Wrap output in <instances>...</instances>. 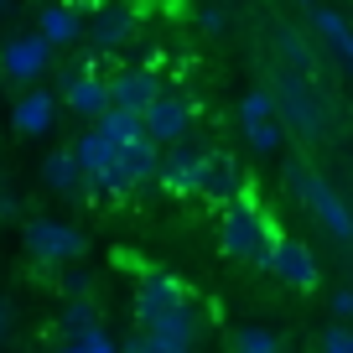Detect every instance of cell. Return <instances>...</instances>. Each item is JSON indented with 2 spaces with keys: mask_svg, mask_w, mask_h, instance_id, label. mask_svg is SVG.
Here are the masks:
<instances>
[{
  "mask_svg": "<svg viewBox=\"0 0 353 353\" xmlns=\"http://www.w3.org/2000/svg\"><path fill=\"white\" fill-rule=\"evenodd\" d=\"M276 239H281V234L270 229V219H265V213L254 208L250 198L234 203V208H223L219 244H223V254H229V260H244V265H260V270H270Z\"/></svg>",
  "mask_w": 353,
  "mask_h": 353,
  "instance_id": "obj_1",
  "label": "cell"
},
{
  "mask_svg": "<svg viewBox=\"0 0 353 353\" xmlns=\"http://www.w3.org/2000/svg\"><path fill=\"white\" fill-rule=\"evenodd\" d=\"M276 120H281V130H291L296 141H322L327 135V104H322V88L317 83H307V78H296V73H276Z\"/></svg>",
  "mask_w": 353,
  "mask_h": 353,
  "instance_id": "obj_2",
  "label": "cell"
},
{
  "mask_svg": "<svg viewBox=\"0 0 353 353\" xmlns=\"http://www.w3.org/2000/svg\"><path fill=\"white\" fill-rule=\"evenodd\" d=\"M286 182H291V192L307 203L312 219H322V229H327L332 239H353V208L338 198V188H332V182H322L307 161H291V166H286Z\"/></svg>",
  "mask_w": 353,
  "mask_h": 353,
  "instance_id": "obj_3",
  "label": "cell"
},
{
  "mask_svg": "<svg viewBox=\"0 0 353 353\" xmlns=\"http://www.w3.org/2000/svg\"><path fill=\"white\" fill-rule=\"evenodd\" d=\"M192 301V291H188V281L182 276H172V270H145L141 276V286H135V301H130V312H135V327H161L166 317H176V312Z\"/></svg>",
  "mask_w": 353,
  "mask_h": 353,
  "instance_id": "obj_4",
  "label": "cell"
},
{
  "mask_svg": "<svg viewBox=\"0 0 353 353\" xmlns=\"http://www.w3.org/2000/svg\"><path fill=\"white\" fill-rule=\"evenodd\" d=\"M192 198H198V203H213V208H234V203L250 198V172H244L229 151H203L198 182H192Z\"/></svg>",
  "mask_w": 353,
  "mask_h": 353,
  "instance_id": "obj_5",
  "label": "cell"
},
{
  "mask_svg": "<svg viewBox=\"0 0 353 353\" xmlns=\"http://www.w3.org/2000/svg\"><path fill=\"white\" fill-rule=\"evenodd\" d=\"M21 244L37 265H73L88 254V239L73 229V223H57V219H32L21 229Z\"/></svg>",
  "mask_w": 353,
  "mask_h": 353,
  "instance_id": "obj_6",
  "label": "cell"
},
{
  "mask_svg": "<svg viewBox=\"0 0 353 353\" xmlns=\"http://www.w3.org/2000/svg\"><path fill=\"white\" fill-rule=\"evenodd\" d=\"M161 73L151 63H130V68H114L110 73V110H130V114H145L156 99H161Z\"/></svg>",
  "mask_w": 353,
  "mask_h": 353,
  "instance_id": "obj_7",
  "label": "cell"
},
{
  "mask_svg": "<svg viewBox=\"0 0 353 353\" xmlns=\"http://www.w3.org/2000/svg\"><path fill=\"white\" fill-rule=\"evenodd\" d=\"M47 63H52V47L37 32H16L0 42V78H11V83H37Z\"/></svg>",
  "mask_w": 353,
  "mask_h": 353,
  "instance_id": "obj_8",
  "label": "cell"
},
{
  "mask_svg": "<svg viewBox=\"0 0 353 353\" xmlns=\"http://www.w3.org/2000/svg\"><path fill=\"white\" fill-rule=\"evenodd\" d=\"M270 276L281 281V286H291V291H317L322 286V265H317V254H312V244H301V239H276V254H270Z\"/></svg>",
  "mask_w": 353,
  "mask_h": 353,
  "instance_id": "obj_9",
  "label": "cell"
},
{
  "mask_svg": "<svg viewBox=\"0 0 353 353\" xmlns=\"http://www.w3.org/2000/svg\"><path fill=\"white\" fill-rule=\"evenodd\" d=\"M141 120H145V141L182 145V141H188V130H192V120H198V110H192V99H182V94H161Z\"/></svg>",
  "mask_w": 353,
  "mask_h": 353,
  "instance_id": "obj_10",
  "label": "cell"
},
{
  "mask_svg": "<svg viewBox=\"0 0 353 353\" xmlns=\"http://www.w3.org/2000/svg\"><path fill=\"white\" fill-rule=\"evenodd\" d=\"M130 37H135V6H94V11H88V32H83V42L94 47L99 57L120 52Z\"/></svg>",
  "mask_w": 353,
  "mask_h": 353,
  "instance_id": "obj_11",
  "label": "cell"
},
{
  "mask_svg": "<svg viewBox=\"0 0 353 353\" xmlns=\"http://www.w3.org/2000/svg\"><path fill=\"white\" fill-rule=\"evenodd\" d=\"M63 104H68L73 114H83V120L99 125L104 114H110V73H99V68L68 73V78H63Z\"/></svg>",
  "mask_w": 353,
  "mask_h": 353,
  "instance_id": "obj_12",
  "label": "cell"
},
{
  "mask_svg": "<svg viewBox=\"0 0 353 353\" xmlns=\"http://www.w3.org/2000/svg\"><path fill=\"white\" fill-rule=\"evenodd\" d=\"M88 11H94V6H42L32 32L42 37L52 52L57 47H73V42H83V32H88Z\"/></svg>",
  "mask_w": 353,
  "mask_h": 353,
  "instance_id": "obj_13",
  "label": "cell"
},
{
  "mask_svg": "<svg viewBox=\"0 0 353 353\" xmlns=\"http://www.w3.org/2000/svg\"><path fill=\"white\" fill-rule=\"evenodd\" d=\"M276 57H281V73H296L307 83L322 78V63H317V42L296 26H276Z\"/></svg>",
  "mask_w": 353,
  "mask_h": 353,
  "instance_id": "obj_14",
  "label": "cell"
},
{
  "mask_svg": "<svg viewBox=\"0 0 353 353\" xmlns=\"http://www.w3.org/2000/svg\"><path fill=\"white\" fill-rule=\"evenodd\" d=\"M301 16H307V26H312V42H322L327 52L348 57V42H353L348 11H338V6H301Z\"/></svg>",
  "mask_w": 353,
  "mask_h": 353,
  "instance_id": "obj_15",
  "label": "cell"
},
{
  "mask_svg": "<svg viewBox=\"0 0 353 353\" xmlns=\"http://www.w3.org/2000/svg\"><path fill=\"white\" fill-rule=\"evenodd\" d=\"M52 114H57L52 94H47V88H26L21 99H16V110H11V125L21 135H47L52 130Z\"/></svg>",
  "mask_w": 353,
  "mask_h": 353,
  "instance_id": "obj_16",
  "label": "cell"
},
{
  "mask_svg": "<svg viewBox=\"0 0 353 353\" xmlns=\"http://www.w3.org/2000/svg\"><path fill=\"white\" fill-rule=\"evenodd\" d=\"M198 166H203V151H192V145H172V151L161 156V182L166 192H182V198H192V182H198Z\"/></svg>",
  "mask_w": 353,
  "mask_h": 353,
  "instance_id": "obj_17",
  "label": "cell"
},
{
  "mask_svg": "<svg viewBox=\"0 0 353 353\" xmlns=\"http://www.w3.org/2000/svg\"><path fill=\"white\" fill-rule=\"evenodd\" d=\"M114 166L125 172V182H130V188H145V182H156V176H161V145H156V141H135V145H120Z\"/></svg>",
  "mask_w": 353,
  "mask_h": 353,
  "instance_id": "obj_18",
  "label": "cell"
},
{
  "mask_svg": "<svg viewBox=\"0 0 353 353\" xmlns=\"http://www.w3.org/2000/svg\"><path fill=\"white\" fill-rule=\"evenodd\" d=\"M68 151H73V161H78V172H83V176H99V172H110V166H114V156H120V151H114V145L104 141L99 130H83L73 145H68Z\"/></svg>",
  "mask_w": 353,
  "mask_h": 353,
  "instance_id": "obj_19",
  "label": "cell"
},
{
  "mask_svg": "<svg viewBox=\"0 0 353 353\" xmlns=\"http://www.w3.org/2000/svg\"><path fill=\"white\" fill-rule=\"evenodd\" d=\"M42 182L52 192H63V198H73V192H83V172H78V161H73V151H52L42 161Z\"/></svg>",
  "mask_w": 353,
  "mask_h": 353,
  "instance_id": "obj_20",
  "label": "cell"
},
{
  "mask_svg": "<svg viewBox=\"0 0 353 353\" xmlns=\"http://www.w3.org/2000/svg\"><path fill=\"white\" fill-rule=\"evenodd\" d=\"M94 130H99L104 141L114 145V151H120V145H135V141H145V120H141V114H130V110H110L99 125H94Z\"/></svg>",
  "mask_w": 353,
  "mask_h": 353,
  "instance_id": "obj_21",
  "label": "cell"
},
{
  "mask_svg": "<svg viewBox=\"0 0 353 353\" xmlns=\"http://www.w3.org/2000/svg\"><path fill=\"white\" fill-rule=\"evenodd\" d=\"M57 327L68 332V343H83L88 332H99V307H94V301H68Z\"/></svg>",
  "mask_w": 353,
  "mask_h": 353,
  "instance_id": "obj_22",
  "label": "cell"
},
{
  "mask_svg": "<svg viewBox=\"0 0 353 353\" xmlns=\"http://www.w3.org/2000/svg\"><path fill=\"white\" fill-rule=\"evenodd\" d=\"M250 125H276V94L270 88H250L239 99V130H250Z\"/></svg>",
  "mask_w": 353,
  "mask_h": 353,
  "instance_id": "obj_23",
  "label": "cell"
},
{
  "mask_svg": "<svg viewBox=\"0 0 353 353\" xmlns=\"http://www.w3.org/2000/svg\"><path fill=\"white\" fill-rule=\"evenodd\" d=\"M234 353H281V338L270 327H239L234 332Z\"/></svg>",
  "mask_w": 353,
  "mask_h": 353,
  "instance_id": "obj_24",
  "label": "cell"
},
{
  "mask_svg": "<svg viewBox=\"0 0 353 353\" xmlns=\"http://www.w3.org/2000/svg\"><path fill=\"white\" fill-rule=\"evenodd\" d=\"M244 141H250L260 156H270V151H281L286 130H281V120H276V125H250V130H244Z\"/></svg>",
  "mask_w": 353,
  "mask_h": 353,
  "instance_id": "obj_25",
  "label": "cell"
},
{
  "mask_svg": "<svg viewBox=\"0 0 353 353\" xmlns=\"http://www.w3.org/2000/svg\"><path fill=\"white\" fill-rule=\"evenodd\" d=\"M317 353H353V327H348V322H338V327H322Z\"/></svg>",
  "mask_w": 353,
  "mask_h": 353,
  "instance_id": "obj_26",
  "label": "cell"
},
{
  "mask_svg": "<svg viewBox=\"0 0 353 353\" xmlns=\"http://www.w3.org/2000/svg\"><path fill=\"white\" fill-rule=\"evenodd\" d=\"M63 291H68V301H88V296H94V276H88V270H68Z\"/></svg>",
  "mask_w": 353,
  "mask_h": 353,
  "instance_id": "obj_27",
  "label": "cell"
},
{
  "mask_svg": "<svg viewBox=\"0 0 353 353\" xmlns=\"http://www.w3.org/2000/svg\"><path fill=\"white\" fill-rule=\"evenodd\" d=\"M73 348H78V353H120V343H114V338H110V332H104V327H99V332H88V338H83V343H73Z\"/></svg>",
  "mask_w": 353,
  "mask_h": 353,
  "instance_id": "obj_28",
  "label": "cell"
},
{
  "mask_svg": "<svg viewBox=\"0 0 353 353\" xmlns=\"http://www.w3.org/2000/svg\"><path fill=\"white\" fill-rule=\"evenodd\" d=\"M229 21H234V16L223 11V6H203V11H198V26H203V32H223Z\"/></svg>",
  "mask_w": 353,
  "mask_h": 353,
  "instance_id": "obj_29",
  "label": "cell"
},
{
  "mask_svg": "<svg viewBox=\"0 0 353 353\" xmlns=\"http://www.w3.org/2000/svg\"><path fill=\"white\" fill-rule=\"evenodd\" d=\"M332 317L353 322V291H332Z\"/></svg>",
  "mask_w": 353,
  "mask_h": 353,
  "instance_id": "obj_30",
  "label": "cell"
},
{
  "mask_svg": "<svg viewBox=\"0 0 353 353\" xmlns=\"http://www.w3.org/2000/svg\"><path fill=\"white\" fill-rule=\"evenodd\" d=\"M21 213V198H11V192H0V219H16Z\"/></svg>",
  "mask_w": 353,
  "mask_h": 353,
  "instance_id": "obj_31",
  "label": "cell"
},
{
  "mask_svg": "<svg viewBox=\"0 0 353 353\" xmlns=\"http://www.w3.org/2000/svg\"><path fill=\"white\" fill-rule=\"evenodd\" d=\"M6 332H11V301H0V343H6Z\"/></svg>",
  "mask_w": 353,
  "mask_h": 353,
  "instance_id": "obj_32",
  "label": "cell"
},
{
  "mask_svg": "<svg viewBox=\"0 0 353 353\" xmlns=\"http://www.w3.org/2000/svg\"><path fill=\"white\" fill-rule=\"evenodd\" d=\"M343 68H353V42H348V57H343Z\"/></svg>",
  "mask_w": 353,
  "mask_h": 353,
  "instance_id": "obj_33",
  "label": "cell"
},
{
  "mask_svg": "<svg viewBox=\"0 0 353 353\" xmlns=\"http://www.w3.org/2000/svg\"><path fill=\"white\" fill-rule=\"evenodd\" d=\"M52 353H78V348H73V343H63V348H52Z\"/></svg>",
  "mask_w": 353,
  "mask_h": 353,
  "instance_id": "obj_34",
  "label": "cell"
},
{
  "mask_svg": "<svg viewBox=\"0 0 353 353\" xmlns=\"http://www.w3.org/2000/svg\"><path fill=\"white\" fill-rule=\"evenodd\" d=\"M0 16H6V6H0Z\"/></svg>",
  "mask_w": 353,
  "mask_h": 353,
  "instance_id": "obj_35",
  "label": "cell"
}]
</instances>
